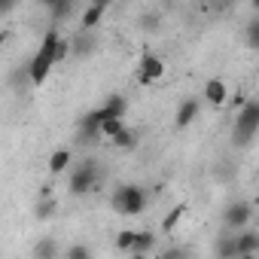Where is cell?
Returning a JSON list of instances; mask_svg holds the SVG:
<instances>
[{
	"mask_svg": "<svg viewBox=\"0 0 259 259\" xmlns=\"http://www.w3.org/2000/svg\"><path fill=\"white\" fill-rule=\"evenodd\" d=\"M49 70H52V64H49L46 58L34 55V58L28 61V82H31V85H43V82L49 79Z\"/></svg>",
	"mask_w": 259,
	"mask_h": 259,
	"instance_id": "13",
	"label": "cell"
},
{
	"mask_svg": "<svg viewBox=\"0 0 259 259\" xmlns=\"http://www.w3.org/2000/svg\"><path fill=\"white\" fill-rule=\"evenodd\" d=\"M101 110L107 113V119H125V113H128V101H125V95H107L104 98V104H101Z\"/></svg>",
	"mask_w": 259,
	"mask_h": 259,
	"instance_id": "16",
	"label": "cell"
},
{
	"mask_svg": "<svg viewBox=\"0 0 259 259\" xmlns=\"http://www.w3.org/2000/svg\"><path fill=\"white\" fill-rule=\"evenodd\" d=\"M122 128H125V122H119V119H107V122L101 125V135H104V138H113V135L122 132Z\"/></svg>",
	"mask_w": 259,
	"mask_h": 259,
	"instance_id": "26",
	"label": "cell"
},
{
	"mask_svg": "<svg viewBox=\"0 0 259 259\" xmlns=\"http://www.w3.org/2000/svg\"><path fill=\"white\" fill-rule=\"evenodd\" d=\"M250 220H253V204L244 201V198L232 201V204L223 210V226H226L232 235H235V232H244V229L250 226Z\"/></svg>",
	"mask_w": 259,
	"mask_h": 259,
	"instance_id": "4",
	"label": "cell"
},
{
	"mask_svg": "<svg viewBox=\"0 0 259 259\" xmlns=\"http://www.w3.org/2000/svg\"><path fill=\"white\" fill-rule=\"evenodd\" d=\"M64 58H70V40H67V37H61V43H58V49H55V58H52V67L61 64Z\"/></svg>",
	"mask_w": 259,
	"mask_h": 259,
	"instance_id": "27",
	"label": "cell"
},
{
	"mask_svg": "<svg viewBox=\"0 0 259 259\" xmlns=\"http://www.w3.org/2000/svg\"><path fill=\"white\" fill-rule=\"evenodd\" d=\"M10 37H13V31H7V28H0V49H4V46L10 43Z\"/></svg>",
	"mask_w": 259,
	"mask_h": 259,
	"instance_id": "32",
	"label": "cell"
},
{
	"mask_svg": "<svg viewBox=\"0 0 259 259\" xmlns=\"http://www.w3.org/2000/svg\"><path fill=\"white\" fill-rule=\"evenodd\" d=\"M46 13H49V22L52 28H58L61 22H67L73 13H76V0H46Z\"/></svg>",
	"mask_w": 259,
	"mask_h": 259,
	"instance_id": "7",
	"label": "cell"
},
{
	"mask_svg": "<svg viewBox=\"0 0 259 259\" xmlns=\"http://www.w3.org/2000/svg\"><path fill=\"white\" fill-rule=\"evenodd\" d=\"M198 110H201V101L198 98H186L180 107H177V116H174V125L180 128V132H183V128H189L195 119H198Z\"/></svg>",
	"mask_w": 259,
	"mask_h": 259,
	"instance_id": "9",
	"label": "cell"
},
{
	"mask_svg": "<svg viewBox=\"0 0 259 259\" xmlns=\"http://www.w3.org/2000/svg\"><path fill=\"white\" fill-rule=\"evenodd\" d=\"M204 101H207L210 107H223V104L229 101V85H226L220 76H210V79L204 82Z\"/></svg>",
	"mask_w": 259,
	"mask_h": 259,
	"instance_id": "10",
	"label": "cell"
},
{
	"mask_svg": "<svg viewBox=\"0 0 259 259\" xmlns=\"http://www.w3.org/2000/svg\"><path fill=\"white\" fill-rule=\"evenodd\" d=\"M113 244H116V250H125V253H132V244H135V229H122V232H116Z\"/></svg>",
	"mask_w": 259,
	"mask_h": 259,
	"instance_id": "23",
	"label": "cell"
},
{
	"mask_svg": "<svg viewBox=\"0 0 259 259\" xmlns=\"http://www.w3.org/2000/svg\"><path fill=\"white\" fill-rule=\"evenodd\" d=\"M156 247V232L153 229H141V232H135V244H132V253H150Z\"/></svg>",
	"mask_w": 259,
	"mask_h": 259,
	"instance_id": "20",
	"label": "cell"
},
{
	"mask_svg": "<svg viewBox=\"0 0 259 259\" xmlns=\"http://www.w3.org/2000/svg\"><path fill=\"white\" fill-rule=\"evenodd\" d=\"M70 165H73V153H70L67 147H58V150L49 156V174H52V177H61L64 171H70Z\"/></svg>",
	"mask_w": 259,
	"mask_h": 259,
	"instance_id": "14",
	"label": "cell"
},
{
	"mask_svg": "<svg viewBox=\"0 0 259 259\" xmlns=\"http://www.w3.org/2000/svg\"><path fill=\"white\" fill-rule=\"evenodd\" d=\"M147 204H150V192L138 183H122L110 195V207L119 217H138V213L147 210Z\"/></svg>",
	"mask_w": 259,
	"mask_h": 259,
	"instance_id": "1",
	"label": "cell"
},
{
	"mask_svg": "<svg viewBox=\"0 0 259 259\" xmlns=\"http://www.w3.org/2000/svg\"><path fill=\"white\" fill-rule=\"evenodd\" d=\"M229 101H232V107H238V110H241V107L247 104V95H244V92H235V95H229Z\"/></svg>",
	"mask_w": 259,
	"mask_h": 259,
	"instance_id": "30",
	"label": "cell"
},
{
	"mask_svg": "<svg viewBox=\"0 0 259 259\" xmlns=\"http://www.w3.org/2000/svg\"><path fill=\"white\" fill-rule=\"evenodd\" d=\"M58 43H61V34H58V28H52V25H49V28H46V34H43V40H40V49H37L34 55H40V58H46V61L52 64Z\"/></svg>",
	"mask_w": 259,
	"mask_h": 259,
	"instance_id": "12",
	"label": "cell"
},
{
	"mask_svg": "<svg viewBox=\"0 0 259 259\" xmlns=\"http://www.w3.org/2000/svg\"><path fill=\"white\" fill-rule=\"evenodd\" d=\"M10 82H13V85H31V82H28V64H25V67H19V70H13Z\"/></svg>",
	"mask_w": 259,
	"mask_h": 259,
	"instance_id": "29",
	"label": "cell"
},
{
	"mask_svg": "<svg viewBox=\"0 0 259 259\" xmlns=\"http://www.w3.org/2000/svg\"><path fill=\"white\" fill-rule=\"evenodd\" d=\"M107 10H110V4H107V0H98V4L85 7V10H82V19H79V31H82V34L95 31V28L101 25V19L107 16Z\"/></svg>",
	"mask_w": 259,
	"mask_h": 259,
	"instance_id": "8",
	"label": "cell"
},
{
	"mask_svg": "<svg viewBox=\"0 0 259 259\" xmlns=\"http://www.w3.org/2000/svg\"><path fill=\"white\" fill-rule=\"evenodd\" d=\"M244 37H247V46H250V49H259V19L247 22V28H244Z\"/></svg>",
	"mask_w": 259,
	"mask_h": 259,
	"instance_id": "25",
	"label": "cell"
},
{
	"mask_svg": "<svg viewBox=\"0 0 259 259\" xmlns=\"http://www.w3.org/2000/svg\"><path fill=\"white\" fill-rule=\"evenodd\" d=\"M159 259H189V250L186 247H165L159 253Z\"/></svg>",
	"mask_w": 259,
	"mask_h": 259,
	"instance_id": "28",
	"label": "cell"
},
{
	"mask_svg": "<svg viewBox=\"0 0 259 259\" xmlns=\"http://www.w3.org/2000/svg\"><path fill=\"white\" fill-rule=\"evenodd\" d=\"M98 177H101V171H98V162H95V159H85V162H79L76 168L70 165L67 192H70L73 198H82V195H89V192L98 186Z\"/></svg>",
	"mask_w": 259,
	"mask_h": 259,
	"instance_id": "3",
	"label": "cell"
},
{
	"mask_svg": "<svg viewBox=\"0 0 259 259\" xmlns=\"http://www.w3.org/2000/svg\"><path fill=\"white\" fill-rule=\"evenodd\" d=\"M259 135V101L247 98V104L238 110L235 125H232V144L235 147H250Z\"/></svg>",
	"mask_w": 259,
	"mask_h": 259,
	"instance_id": "2",
	"label": "cell"
},
{
	"mask_svg": "<svg viewBox=\"0 0 259 259\" xmlns=\"http://www.w3.org/2000/svg\"><path fill=\"white\" fill-rule=\"evenodd\" d=\"M110 144H113L119 153H132V150L141 144V135L135 132V128H128V125H125L119 135H113V138H110Z\"/></svg>",
	"mask_w": 259,
	"mask_h": 259,
	"instance_id": "15",
	"label": "cell"
},
{
	"mask_svg": "<svg viewBox=\"0 0 259 259\" xmlns=\"http://www.w3.org/2000/svg\"><path fill=\"white\" fill-rule=\"evenodd\" d=\"M95 52V40L89 37V34H76L73 40H70V55H79V58H85V55H92Z\"/></svg>",
	"mask_w": 259,
	"mask_h": 259,
	"instance_id": "21",
	"label": "cell"
},
{
	"mask_svg": "<svg viewBox=\"0 0 259 259\" xmlns=\"http://www.w3.org/2000/svg\"><path fill=\"white\" fill-rule=\"evenodd\" d=\"M107 122V113L101 110V107H95V110H89L82 119H79V138L82 141H95V138H101V125Z\"/></svg>",
	"mask_w": 259,
	"mask_h": 259,
	"instance_id": "6",
	"label": "cell"
},
{
	"mask_svg": "<svg viewBox=\"0 0 259 259\" xmlns=\"http://www.w3.org/2000/svg\"><path fill=\"white\" fill-rule=\"evenodd\" d=\"M162 76H165V61L159 55H153V52H144L141 61H138V82L141 85H153Z\"/></svg>",
	"mask_w": 259,
	"mask_h": 259,
	"instance_id": "5",
	"label": "cell"
},
{
	"mask_svg": "<svg viewBox=\"0 0 259 259\" xmlns=\"http://www.w3.org/2000/svg\"><path fill=\"white\" fill-rule=\"evenodd\" d=\"M235 247H238V256H247V253H259V232L256 229H244V232H235Z\"/></svg>",
	"mask_w": 259,
	"mask_h": 259,
	"instance_id": "11",
	"label": "cell"
},
{
	"mask_svg": "<svg viewBox=\"0 0 259 259\" xmlns=\"http://www.w3.org/2000/svg\"><path fill=\"white\" fill-rule=\"evenodd\" d=\"M58 213V201L52 198V195H40V201L34 204V217L40 220V223H46V220H52Z\"/></svg>",
	"mask_w": 259,
	"mask_h": 259,
	"instance_id": "18",
	"label": "cell"
},
{
	"mask_svg": "<svg viewBox=\"0 0 259 259\" xmlns=\"http://www.w3.org/2000/svg\"><path fill=\"white\" fill-rule=\"evenodd\" d=\"M186 213H189V204H174V207L165 213V220H162V232H165V235H171V232L180 226V220H183Z\"/></svg>",
	"mask_w": 259,
	"mask_h": 259,
	"instance_id": "19",
	"label": "cell"
},
{
	"mask_svg": "<svg viewBox=\"0 0 259 259\" xmlns=\"http://www.w3.org/2000/svg\"><path fill=\"white\" fill-rule=\"evenodd\" d=\"M217 259H238V247H235V235H223L217 241Z\"/></svg>",
	"mask_w": 259,
	"mask_h": 259,
	"instance_id": "22",
	"label": "cell"
},
{
	"mask_svg": "<svg viewBox=\"0 0 259 259\" xmlns=\"http://www.w3.org/2000/svg\"><path fill=\"white\" fill-rule=\"evenodd\" d=\"M132 259H147V256L144 253H132Z\"/></svg>",
	"mask_w": 259,
	"mask_h": 259,
	"instance_id": "34",
	"label": "cell"
},
{
	"mask_svg": "<svg viewBox=\"0 0 259 259\" xmlns=\"http://www.w3.org/2000/svg\"><path fill=\"white\" fill-rule=\"evenodd\" d=\"M156 22H159V16L153 13V16H147V19H144V28H147V31H153V28H156Z\"/></svg>",
	"mask_w": 259,
	"mask_h": 259,
	"instance_id": "33",
	"label": "cell"
},
{
	"mask_svg": "<svg viewBox=\"0 0 259 259\" xmlns=\"http://www.w3.org/2000/svg\"><path fill=\"white\" fill-rule=\"evenodd\" d=\"M64 259H95V256H92L89 244H70V247L64 250Z\"/></svg>",
	"mask_w": 259,
	"mask_h": 259,
	"instance_id": "24",
	"label": "cell"
},
{
	"mask_svg": "<svg viewBox=\"0 0 259 259\" xmlns=\"http://www.w3.org/2000/svg\"><path fill=\"white\" fill-rule=\"evenodd\" d=\"M58 241L55 238H40L37 244H34V250H31V256L34 259H58Z\"/></svg>",
	"mask_w": 259,
	"mask_h": 259,
	"instance_id": "17",
	"label": "cell"
},
{
	"mask_svg": "<svg viewBox=\"0 0 259 259\" xmlns=\"http://www.w3.org/2000/svg\"><path fill=\"white\" fill-rule=\"evenodd\" d=\"M16 10V4H13V0H0V19H4V16H10Z\"/></svg>",
	"mask_w": 259,
	"mask_h": 259,
	"instance_id": "31",
	"label": "cell"
}]
</instances>
